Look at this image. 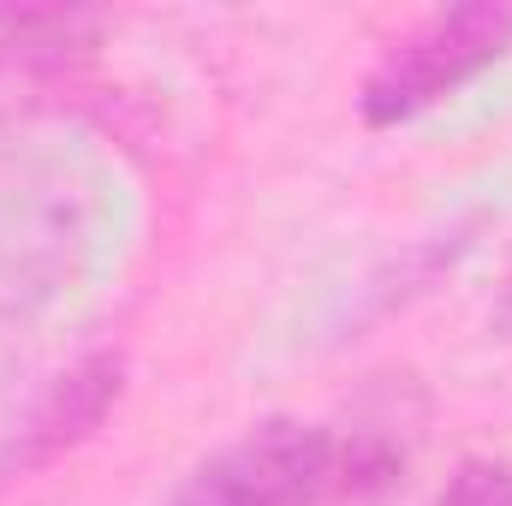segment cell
Returning a JSON list of instances; mask_svg holds the SVG:
<instances>
[{"mask_svg": "<svg viewBox=\"0 0 512 506\" xmlns=\"http://www.w3.org/2000/svg\"><path fill=\"white\" fill-rule=\"evenodd\" d=\"M512 54V0H459L399 30L358 84L364 126H405Z\"/></svg>", "mask_w": 512, "mask_h": 506, "instance_id": "obj_2", "label": "cell"}, {"mask_svg": "<svg viewBox=\"0 0 512 506\" xmlns=\"http://www.w3.org/2000/svg\"><path fill=\"white\" fill-rule=\"evenodd\" d=\"M435 506H512V465L501 459H465L447 489L435 495Z\"/></svg>", "mask_w": 512, "mask_h": 506, "instance_id": "obj_4", "label": "cell"}, {"mask_svg": "<svg viewBox=\"0 0 512 506\" xmlns=\"http://www.w3.org/2000/svg\"><path fill=\"white\" fill-rule=\"evenodd\" d=\"M405 453L382 429L262 417L197 459L167 506H364L399 477Z\"/></svg>", "mask_w": 512, "mask_h": 506, "instance_id": "obj_1", "label": "cell"}, {"mask_svg": "<svg viewBox=\"0 0 512 506\" xmlns=\"http://www.w3.org/2000/svg\"><path fill=\"white\" fill-rule=\"evenodd\" d=\"M120 393H126V364L114 352H96V358L72 364L66 376H54V387L30 405V417L6 435V447H0V483L30 477V471L66 459L72 447H84L108 423V411L120 405Z\"/></svg>", "mask_w": 512, "mask_h": 506, "instance_id": "obj_3", "label": "cell"}]
</instances>
